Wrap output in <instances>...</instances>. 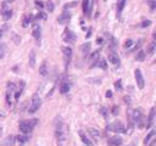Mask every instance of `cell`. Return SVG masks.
Masks as SVG:
<instances>
[{
	"instance_id": "b9f144b4",
	"label": "cell",
	"mask_w": 156,
	"mask_h": 146,
	"mask_svg": "<svg viewBox=\"0 0 156 146\" xmlns=\"http://www.w3.org/2000/svg\"><path fill=\"white\" fill-rule=\"evenodd\" d=\"M151 25V21H144L143 23H142V27L144 28V27H148V26H150Z\"/></svg>"
},
{
	"instance_id": "44dd1931",
	"label": "cell",
	"mask_w": 156,
	"mask_h": 146,
	"mask_svg": "<svg viewBox=\"0 0 156 146\" xmlns=\"http://www.w3.org/2000/svg\"><path fill=\"white\" fill-rule=\"evenodd\" d=\"M39 73L42 74V75H47V73H48V68H47V62H43V63H42V66L39 67Z\"/></svg>"
},
{
	"instance_id": "7a4b0ae2",
	"label": "cell",
	"mask_w": 156,
	"mask_h": 146,
	"mask_svg": "<svg viewBox=\"0 0 156 146\" xmlns=\"http://www.w3.org/2000/svg\"><path fill=\"white\" fill-rule=\"evenodd\" d=\"M106 129H107V130H110V132L117 133V134H121V133H127V129L124 128L123 123H122V122H120V121H116V122H113V123L109 124V125L106 127Z\"/></svg>"
},
{
	"instance_id": "8fae6325",
	"label": "cell",
	"mask_w": 156,
	"mask_h": 146,
	"mask_svg": "<svg viewBox=\"0 0 156 146\" xmlns=\"http://www.w3.org/2000/svg\"><path fill=\"white\" fill-rule=\"evenodd\" d=\"M109 61L113 63V65H120V57L116 52H111V54L109 55Z\"/></svg>"
},
{
	"instance_id": "ba28073f",
	"label": "cell",
	"mask_w": 156,
	"mask_h": 146,
	"mask_svg": "<svg viewBox=\"0 0 156 146\" xmlns=\"http://www.w3.org/2000/svg\"><path fill=\"white\" fill-rule=\"evenodd\" d=\"M154 118H155V107H151L150 113L148 117V122H146V128H151L154 124Z\"/></svg>"
},
{
	"instance_id": "8d00e7d4",
	"label": "cell",
	"mask_w": 156,
	"mask_h": 146,
	"mask_svg": "<svg viewBox=\"0 0 156 146\" xmlns=\"http://www.w3.org/2000/svg\"><path fill=\"white\" fill-rule=\"evenodd\" d=\"M98 57H99V51H95V52H93V54L90 55L89 60H96Z\"/></svg>"
},
{
	"instance_id": "e575fe53",
	"label": "cell",
	"mask_w": 156,
	"mask_h": 146,
	"mask_svg": "<svg viewBox=\"0 0 156 146\" xmlns=\"http://www.w3.org/2000/svg\"><path fill=\"white\" fill-rule=\"evenodd\" d=\"M100 113L104 116V118H107V108L106 107H101L100 108Z\"/></svg>"
},
{
	"instance_id": "cb8c5ba5",
	"label": "cell",
	"mask_w": 156,
	"mask_h": 146,
	"mask_svg": "<svg viewBox=\"0 0 156 146\" xmlns=\"http://www.w3.org/2000/svg\"><path fill=\"white\" fill-rule=\"evenodd\" d=\"M28 139H30V136H27V135H19L15 138V140H17L20 144H23V143L28 141Z\"/></svg>"
},
{
	"instance_id": "2e32d148",
	"label": "cell",
	"mask_w": 156,
	"mask_h": 146,
	"mask_svg": "<svg viewBox=\"0 0 156 146\" xmlns=\"http://www.w3.org/2000/svg\"><path fill=\"white\" fill-rule=\"evenodd\" d=\"M62 52H63V55H65V57H68V58L72 57V49L70 48V46H63Z\"/></svg>"
},
{
	"instance_id": "d590c367",
	"label": "cell",
	"mask_w": 156,
	"mask_h": 146,
	"mask_svg": "<svg viewBox=\"0 0 156 146\" xmlns=\"http://www.w3.org/2000/svg\"><path fill=\"white\" fill-rule=\"evenodd\" d=\"M25 86H26V83H25L23 80H21V82H20V85H19V91H20V93H22V91H23Z\"/></svg>"
},
{
	"instance_id": "8992f818",
	"label": "cell",
	"mask_w": 156,
	"mask_h": 146,
	"mask_svg": "<svg viewBox=\"0 0 156 146\" xmlns=\"http://www.w3.org/2000/svg\"><path fill=\"white\" fill-rule=\"evenodd\" d=\"M70 19H71V14L67 12V11H63V12L57 17V23H59V25H65V23L70 21Z\"/></svg>"
},
{
	"instance_id": "7dc6e473",
	"label": "cell",
	"mask_w": 156,
	"mask_h": 146,
	"mask_svg": "<svg viewBox=\"0 0 156 146\" xmlns=\"http://www.w3.org/2000/svg\"><path fill=\"white\" fill-rule=\"evenodd\" d=\"M36 4L38 5V6H39V8H43V4H42V3H40V1H37Z\"/></svg>"
},
{
	"instance_id": "52a82bcc",
	"label": "cell",
	"mask_w": 156,
	"mask_h": 146,
	"mask_svg": "<svg viewBox=\"0 0 156 146\" xmlns=\"http://www.w3.org/2000/svg\"><path fill=\"white\" fill-rule=\"evenodd\" d=\"M132 119H133V122H135V123H139V122L143 119V114H142V111L138 108V110H134L132 112Z\"/></svg>"
},
{
	"instance_id": "5bb4252c",
	"label": "cell",
	"mask_w": 156,
	"mask_h": 146,
	"mask_svg": "<svg viewBox=\"0 0 156 146\" xmlns=\"http://www.w3.org/2000/svg\"><path fill=\"white\" fill-rule=\"evenodd\" d=\"M33 20H34V16H33L32 14H30V15L25 16V19H23V22H22V26H23V27H27V26L30 25L31 22H33Z\"/></svg>"
},
{
	"instance_id": "484cf974",
	"label": "cell",
	"mask_w": 156,
	"mask_h": 146,
	"mask_svg": "<svg viewBox=\"0 0 156 146\" xmlns=\"http://www.w3.org/2000/svg\"><path fill=\"white\" fill-rule=\"evenodd\" d=\"M145 57H146V55H145V52H144V51H139V52L137 54V56H135L137 60L140 61V62H143L144 60H145Z\"/></svg>"
},
{
	"instance_id": "4dcf8cb0",
	"label": "cell",
	"mask_w": 156,
	"mask_h": 146,
	"mask_svg": "<svg viewBox=\"0 0 156 146\" xmlns=\"http://www.w3.org/2000/svg\"><path fill=\"white\" fill-rule=\"evenodd\" d=\"M155 48H156V44H155V40L148 46V52L149 54H154V51H155Z\"/></svg>"
},
{
	"instance_id": "7bdbcfd3",
	"label": "cell",
	"mask_w": 156,
	"mask_h": 146,
	"mask_svg": "<svg viewBox=\"0 0 156 146\" xmlns=\"http://www.w3.org/2000/svg\"><path fill=\"white\" fill-rule=\"evenodd\" d=\"M74 5H76V3H72V4H66V5H65V8H63V9H65V10H67V9H71V8H73V6H74Z\"/></svg>"
},
{
	"instance_id": "6da1fadb",
	"label": "cell",
	"mask_w": 156,
	"mask_h": 146,
	"mask_svg": "<svg viewBox=\"0 0 156 146\" xmlns=\"http://www.w3.org/2000/svg\"><path fill=\"white\" fill-rule=\"evenodd\" d=\"M38 123V119H30V121H22L19 128H20V132H22L23 134L27 133H31L33 130V128L37 125Z\"/></svg>"
},
{
	"instance_id": "f6af8a7d",
	"label": "cell",
	"mask_w": 156,
	"mask_h": 146,
	"mask_svg": "<svg viewBox=\"0 0 156 146\" xmlns=\"http://www.w3.org/2000/svg\"><path fill=\"white\" fill-rule=\"evenodd\" d=\"M123 100H124V102H127L128 105H131V99H129V96H124Z\"/></svg>"
},
{
	"instance_id": "7c38bea8",
	"label": "cell",
	"mask_w": 156,
	"mask_h": 146,
	"mask_svg": "<svg viewBox=\"0 0 156 146\" xmlns=\"http://www.w3.org/2000/svg\"><path fill=\"white\" fill-rule=\"evenodd\" d=\"M28 63H30L31 67L36 66V51L31 50L30 51V56H28Z\"/></svg>"
},
{
	"instance_id": "d6986e66",
	"label": "cell",
	"mask_w": 156,
	"mask_h": 146,
	"mask_svg": "<svg viewBox=\"0 0 156 146\" xmlns=\"http://www.w3.org/2000/svg\"><path fill=\"white\" fill-rule=\"evenodd\" d=\"M124 5H126V0H117V14L118 15L122 12Z\"/></svg>"
},
{
	"instance_id": "d4e9b609",
	"label": "cell",
	"mask_w": 156,
	"mask_h": 146,
	"mask_svg": "<svg viewBox=\"0 0 156 146\" xmlns=\"http://www.w3.org/2000/svg\"><path fill=\"white\" fill-rule=\"evenodd\" d=\"M9 28H10V26L8 25V23H5V25H3L1 27H0V38H3V36L8 32Z\"/></svg>"
},
{
	"instance_id": "d6a6232c",
	"label": "cell",
	"mask_w": 156,
	"mask_h": 146,
	"mask_svg": "<svg viewBox=\"0 0 156 146\" xmlns=\"http://www.w3.org/2000/svg\"><path fill=\"white\" fill-rule=\"evenodd\" d=\"M115 88H116L118 91L122 90V89H123V88H122V82H121V80H117L116 83H115Z\"/></svg>"
},
{
	"instance_id": "83f0119b",
	"label": "cell",
	"mask_w": 156,
	"mask_h": 146,
	"mask_svg": "<svg viewBox=\"0 0 156 146\" xmlns=\"http://www.w3.org/2000/svg\"><path fill=\"white\" fill-rule=\"evenodd\" d=\"M5 52H6V45L0 43V58H4Z\"/></svg>"
},
{
	"instance_id": "9a60e30c",
	"label": "cell",
	"mask_w": 156,
	"mask_h": 146,
	"mask_svg": "<svg viewBox=\"0 0 156 146\" xmlns=\"http://www.w3.org/2000/svg\"><path fill=\"white\" fill-rule=\"evenodd\" d=\"M15 144V136L14 135H9L4 141V146H14Z\"/></svg>"
},
{
	"instance_id": "e0dca14e",
	"label": "cell",
	"mask_w": 156,
	"mask_h": 146,
	"mask_svg": "<svg viewBox=\"0 0 156 146\" xmlns=\"http://www.w3.org/2000/svg\"><path fill=\"white\" fill-rule=\"evenodd\" d=\"M1 15L4 17V20H10V17L12 16V11L10 9H6V10H1Z\"/></svg>"
},
{
	"instance_id": "681fc988",
	"label": "cell",
	"mask_w": 156,
	"mask_h": 146,
	"mask_svg": "<svg viewBox=\"0 0 156 146\" xmlns=\"http://www.w3.org/2000/svg\"><path fill=\"white\" fill-rule=\"evenodd\" d=\"M15 0H6V3H14Z\"/></svg>"
},
{
	"instance_id": "c3c4849f",
	"label": "cell",
	"mask_w": 156,
	"mask_h": 146,
	"mask_svg": "<svg viewBox=\"0 0 156 146\" xmlns=\"http://www.w3.org/2000/svg\"><path fill=\"white\" fill-rule=\"evenodd\" d=\"M3 132H4V129H3V127H0V136L3 135Z\"/></svg>"
},
{
	"instance_id": "ffe728a7",
	"label": "cell",
	"mask_w": 156,
	"mask_h": 146,
	"mask_svg": "<svg viewBox=\"0 0 156 146\" xmlns=\"http://www.w3.org/2000/svg\"><path fill=\"white\" fill-rule=\"evenodd\" d=\"M88 133L90 134V136H91V138H94V139H98V138H99V135H100V133L98 132L96 129H94V128H89V129H88Z\"/></svg>"
},
{
	"instance_id": "7402d4cb",
	"label": "cell",
	"mask_w": 156,
	"mask_h": 146,
	"mask_svg": "<svg viewBox=\"0 0 156 146\" xmlns=\"http://www.w3.org/2000/svg\"><path fill=\"white\" fill-rule=\"evenodd\" d=\"M80 50H82L83 54H88V52L90 51V43H85L83 45H80Z\"/></svg>"
},
{
	"instance_id": "277c9868",
	"label": "cell",
	"mask_w": 156,
	"mask_h": 146,
	"mask_svg": "<svg viewBox=\"0 0 156 146\" xmlns=\"http://www.w3.org/2000/svg\"><path fill=\"white\" fill-rule=\"evenodd\" d=\"M62 39L65 40L66 43H74L76 42V36H74V33H72L70 29H65V32H63V36H62Z\"/></svg>"
},
{
	"instance_id": "f1b7e54d",
	"label": "cell",
	"mask_w": 156,
	"mask_h": 146,
	"mask_svg": "<svg viewBox=\"0 0 156 146\" xmlns=\"http://www.w3.org/2000/svg\"><path fill=\"white\" fill-rule=\"evenodd\" d=\"M15 89H16V88H15V84L14 83H11V82H9V83H8V94H12V93L15 91Z\"/></svg>"
},
{
	"instance_id": "ab89813d",
	"label": "cell",
	"mask_w": 156,
	"mask_h": 146,
	"mask_svg": "<svg viewBox=\"0 0 156 146\" xmlns=\"http://www.w3.org/2000/svg\"><path fill=\"white\" fill-rule=\"evenodd\" d=\"M149 5H150V9H151V11H154L155 10V6H156L155 0H149Z\"/></svg>"
},
{
	"instance_id": "ee69618b",
	"label": "cell",
	"mask_w": 156,
	"mask_h": 146,
	"mask_svg": "<svg viewBox=\"0 0 156 146\" xmlns=\"http://www.w3.org/2000/svg\"><path fill=\"white\" fill-rule=\"evenodd\" d=\"M106 97H107V99H111V97H112V91H111V90H107V91H106Z\"/></svg>"
},
{
	"instance_id": "bcb514c9",
	"label": "cell",
	"mask_w": 156,
	"mask_h": 146,
	"mask_svg": "<svg viewBox=\"0 0 156 146\" xmlns=\"http://www.w3.org/2000/svg\"><path fill=\"white\" fill-rule=\"evenodd\" d=\"M102 43V38H98L96 39V44H101Z\"/></svg>"
},
{
	"instance_id": "f35d334b",
	"label": "cell",
	"mask_w": 156,
	"mask_h": 146,
	"mask_svg": "<svg viewBox=\"0 0 156 146\" xmlns=\"http://www.w3.org/2000/svg\"><path fill=\"white\" fill-rule=\"evenodd\" d=\"M34 19H36V20H39V19H47V15H45V14H43V12H39L36 17H34Z\"/></svg>"
},
{
	"instance_id": "60d3db41",
	"label": "cell",
	"mask_w": 156,
	"mask_h": 146,
	"mask_svg": "<svg viewBox=\"0 0 156 146\" xmlns=\"http://www.w3.org/2000/svg\"><path fill=\"white\" fill-rule=\"evenodd\" d=\"M118 112H120L118 107H117V106H113V107H112V114H113V116H117Z\"/></svg>"
},
{
	"instance_id": "603a6c76",
	"label": "cell",
	"mask_w": 156,
	"mask_h": 146,
	"mask_svg": "<svg viewBox=\"0 0 156 146\" xmlns=\"http://www.w3.org/2000/svg\"><path fill=\"white\" fill-rule=\"evenodd\" d=\"M96 66L99 67V68H102V69H106L107 68V63H106V61L104 60V58H100L99 61L96 62Z\"/></svg>"
},
{
	"instance_id": "74e56055",
	"label": "cell",
	"mask_w": 156,
	"mask_h": 146,
	"mask_svg": "<svg viewBox=\"0 0 156 146\" xmlns=\"http://www.w3.org/2000/svg\"><path fill=\"white\" fill-rule=\"evenodd\" d=\"M132 45H133V40H132V39H128V40H127V42L124 43V48L128 49V48H131Z\"/></svg>"
},
{
	"instance_id": "f546056e",
	"label": "cell",
	"mask_w": 156,
	"mask_h": 146,
	"mask_svg": "<svg viewBox=\"0 0 156 146\" xmlns=\"http://www.w3.org/2000/svg\"><path fill=\"white\" fill-rule=\"evenodd\" d=\"M89 3H90V0H83V3H82V8H83V12H84V14H87V10H88Z\"/></svg>"
},
{
	"instance_id": "9c48e42d",
	"label": "cell",
	"mask_w": 156,
	"mask_h": 146,
	"mask_svg": "<svg viewBox=\"0 0 156 146\" xmlns=\"http://www.w3.org/2000/svg\"><path fill=\"white\" fill-rule=\"evenodd\" d=\"M32 34L36 40H39L40 37H42V29H40V26L38 25H34L33 26V31H32Z\"/></svg>"
},
{
	"instance_id": "4fadbf2b",
	"label": "cell",
	"mask_w": 156,
	"mask_h": 146,
	"mask_svg": "<svg viewBox=\"0 0 156 146\" xmlns=\"http://www.w3.org/2000/svg\"><path fill=\"white\" fill-rule=\"evenodd\" d=\"M78 134L80 135V139H82V141L84 143V145H87V146H94V145H93V143H91L90 140H89L88 138H87V135H85V134H84L82 130H79V132H78Z\"/></svg>"
},
{
	"instance_id": "5b68a950",
	"label": "cell",
	"mask_w": 156,
	"mask_h": 146,
	"mask_svg": "<svg viewBox=\"0 0 156 146\" xmlns=\"http://www.w3.org/2000/svg\"><path fill=\"white\" fill-rule=\"evenodd\" d=\"M134 74H135V80H137V85H138V88L139 89H144V78H143V74H142V72H140V69H135V72H134Z\"/></svg>"
},
{
	"instance_id": "1f68e13d",
	"label": "cell",
	"mask_w": 156,
	"mask_h": 146,
	"mask_svg": "<svg viewBox=\"0 0 156 146\" xmlns=\"http://www.w3.org/2000/svg\"><path fill=\"white\" fill-rule=\"evenodd\" d=\"M12 38H14L12 40H14V43H15V44H20V43H21V37H19L17 34L14 33V34H12Z\"/></svg>"
},
{
	"instance_id": "ac0fdd59",
	"label": "cell",
	"mask_w": 156,
	"mask_h": 146,
	"mask_svg": "<svg viewBox=\"0 0 156 146\" xmlns=\"http://www.w3.org/2000/svg\"><path fill=\"white\" fill-rule=\"evenodd\" d=\"M70 91V84L68 83H62L60 86V93L61 94H66V93Z\"/></svg>"
},
{
	"instance_id": "836d02e7",
	"label": "cell",
	"mask_w": 156,
	"mask_h": 146,
	"mask_svg": "<svg viewBox=\"0 0 156 146\" xmlns=\"http://www.w3.org/2000/svg\"><path fill=\"white\" fill-rule=\"evenodd\" d=\"M47 6H48L49 12H53V11H54V3H53V1H48Z\"/></svg>"
},
{
	"instance_id": "30bf717a",
	"label": "cell",
	"mask_w": 156,
	"mask_h": 146,
	"mask_svg": "<svg viewBox=\"0 0 156 146\" xmlns=\"http://www.w3.org/2000/svg\"><path fill=\"white\" fill-rule=\"evenodd\" d=\"M122 138L121 136H113L111 139H109V144L110 146H121L122 145Z\"/></svg>"
},
{
	"instance_id": "3957f363",
	"label": "cell",
	"mask_w": 156,
	"mask_h": 146,
	"mask_svg": "<svg viewBox=\"0 0 156 146\" xmlns=\"http://www.w3.org/2000/svg\"><path fill=\"white\" fill-rule=\"evenodd\" d=\"M40 105H42V100H40L39 95H38V94H34V95L32 96V105H31V107L28 108L30 113H36L37 111L39 110Z\"/></svg>"
},
{
	"instance_id": "4316f807",
	"label": "cell",
	"mask_w": 156,
	"mask_h": 146,
	"mask_svg": "<svg viewBox=\"0 0 156 146\" xmlns=\"http://www.w3.org/2000/svg\"><path fill=\"white\" fill-rule=\"evenodd\" d=\"M154 135H155V130H151V132H150V133L148 134V135H146V138L144 139V144H145V145H148L150 140H151V139L154 138Z\"/></svg>"
}]
</instances>
